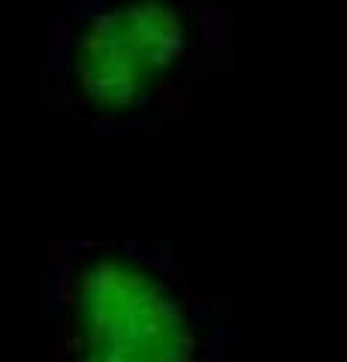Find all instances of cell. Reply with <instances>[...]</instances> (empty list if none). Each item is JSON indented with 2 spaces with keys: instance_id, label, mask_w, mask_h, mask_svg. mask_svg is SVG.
Instances as JSON below:
<instances>
[{
  "instance_id": "cell-2",
  "label": "cell",
  "mask_w": 347,
  "mask_h": 362,
  "mask_svg": "<svg viewBox=\"0 0 347 362\" xmlns=\"http://www.w3.org/2000/svg\"><path fill=\"white\" fill-rule=\"evenodd\" d=\"M178 245L66 239L46 247V362H233L236 326L187 278Z\"/></svg>"
},
{
  "instance_id": "cell-1",
  "label": "cell",
  "mask_w": 347,
  "mask_h": 362,
  "mask_svg": "<svg viewBox=\"0 0 347 362\" xmlns=\"http://www.w3.org/2000/svg\"><path fill=\"white\" fill-rule=\"evenodd\" d=\"M52 100L97 136L166 127L233 70L218 0H49Z\"/></svg>"
}]
</instances>
